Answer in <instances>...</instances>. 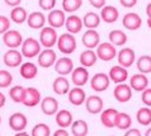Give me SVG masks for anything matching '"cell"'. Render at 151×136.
<instances>
[{
    "mask_svg": "<svg viewBox=\"0 0 151 136\" xmlns=\"http://www.w3.org/2000/svg\"><path fill=\"white\" fill-rule=\"evenodd\" d=\"M15 135L17 136H26V135H28V132L27 131H18V132H15Z\"/></svg>",
    "mask_w": 151,
    "mask_h": 136,
    "instance_id": "52",
    "label": "cell"
},
{
    "mask_svg": "<svg viewBox=\"0 0 151 136\" xmlns=\"http://www.w3.org/2000/svg\"><path fill=\"white\" fill-rule=\"evenodd\" d=\"M132 124V119H131V116L126 112H118L117 115V118H116V127L114 128H118L120 130H126L131 127Z\"/></svg>",
    "mask_w": 151,
    "mask_h": 136,
    "instance_id": "37",
    "label": "cell"
},
{
    "mask_svg": "<svg viewBox=\"0 0 151 136\" xmlns=\"http://www.w3.org/2000/svg\"><path fill=\"white\" fill-rule=\"evenodd\" d=\"M97 57L104 61H110L117 56L116 46L111 43H99L97 46Z\"/></svg>",
    "mask_w": 151,
    "mask_h": 136,
    "instance_id": "4",
    "label": "cell"
},
{
    "mask_svg": "<svg viewBox=\"0 0 151 136\" xmlns=\"http://www.w3.org/2000/svg\"><path fill=\"white\" fill-rule=\"evenodd\" d=\"M0 124H1V116H0Z\"/></svg>",
    "mask_w": 151,
    "mask_h": 136,
    "instance_id": "55",
    "label": "cell"
},
{
    "mask_svg": "<svg viewBox=\"0 0 151 136\" xmlns=\"http://www.w3.org/2000/svg\"><path fill=\"white\" fill-rule=\"evenodd\" d=\"M40 108H41V111L47 115V116H52V115H55V112L58 111V108H59V103L58 101L52 97V96H46L45 98H42L40 101Z\"/></svg>",
    "mask_w": 151,
    "mask_h": 136,
    "instance_id": "17",
    "label": "cell"
},
{
    "mask_svg": "<svg viewBox=\"0 0 151 136\" xmlns=\"http://www.w3.org/2000/svg\"><path fill=\"white\" fill-rule=\"evenodd\" d=\"M127 70L126 67L122 66V65H114L110 69L109 71V77H110V80H112L113 83L118 84V83H124L126 79H127Z\"/></svg>",
    "mask_w": 151,
    "mask_h": 136,
    "instance_id": "19",
    "label": "cell"
},
{
    "mask_svg": "<svg viewBox=\"0 0 151 136\" xmlns=\"http://www.w3.org/2000/svg\"><path fill=\"white\" fill-rule=\"evenodd\" d=\"M109 40L114 46H123L127 41V35L122 30H112L109 33Z\"/></svg>",
    "mask_w": 151,
    "mask_h": 136,
    "instance_id": "31",
    "label": "cell"
},
{
    "mask_svg": "<svg viewBox=\"0 0 151 136\" xmlns=\"http://www.w3.org/2000/svg\"><path fill=\"white\" fill-rule=\"evenodd\" d=\"M149 85V79L145 76V73H136L130 78V86L134 91H143Z\"/></svg>",
    "mask_w": 151,
    "mask_h": 136,
    "instance_id": "25",
    "label": "cell"
},
{
    "mask_svg": "<svg viewBox=\"0 0 151 136\" xmlns=\"http://www.w3.org/2000/svg\"><path fill=\"white\" fill-rule=\"evenodd\" d=\"M123 26L130 31L138 30L142 26V18L137 13H127L123 17Z\"/></svg>",
    "mask_w": 151,
    "mask_h": 136,
    "instance_id": "22",
    "label": "cell"
},
{
    "mask_svg": "<svg viewBox=\"0 0 151 136\" xmlns=\"http://www.w3.org/2000/svg\"><path fill=\"white\" fill-rule=\"evenodd\" d=\"M88 132V125L84 119H76L71 124V134L74 136H85Z\"/></svg>",
    "mask_w": 151,
    "mask_h": 136,
    "instance_id": "32",
    "label": "cell"
},
{
    "mask_svg": "<svg viewBox=\"0 0 151 136\" xmlns=\"http://www.w3.org/2000/svg\"><path fill=\"white\" fill-rule=\"evenodd\" d=\"M58 40V34H57V28L52 26L42 27L41 32L39 34V41L44 47H53L57 44Z\"/></svg>",
    "mask_w": 151,
    "mask_h": 136,
    "instance_id": "3",
    "label": "cell"
},
{
    "mask_svg": "<svg viewBox=\"0 0 151 136\" xmlns=\"http://www.w3.org/2000/svg\"><path fill=\"white\" fill-rule=\"evenodd\" d=\"M5 103H6V97L2 92H0V108H2L5 105Z\"/></svg>",
    "mask_w": 151,
    "mask_h": 136,
    "instance_id": "50",
    "label": "cell"
},
{
    "mask_svg": "<svg viewBox=\"0 0 151 136\" xmlns=\"http://www.w3.org/2000/svg\"><path fill=\"white\" fill-rule=\"evenodd\" d=\"M137 69L139 72L142 73H150L151 72V56H147V54H144V56H140L137 61Z\"/></svg>",
    "mask_w": 151,
    "mask_h": 136,
    "instance_id": "38",
    "label": "cell"
},
{
    "mask_svg": "<svg viewBox=\"0 0 151 136\" xmlns=\"http://www.w3.org/2000/svg\"><path fill=\"white\" fill-rule=\"evenodd\" d=\"M72 122H73V116L71 111L66 109H61L55 112V123L59 125V128H68L71 127Z\"/></svg>",
    "mask_w": 151,
    "mask_h": 136,
    "instance_id": "27",
    "label": "cell"
},
{
    "mask_svg": "<svg viewBox=\"0 0 151 136\" xmlns=\"http://www.w3.org/2000/svg\"><path fill=\"white\" fill-rule=\"evenodd\" d=\"M142 132L138 130V129H136V128H129V129H126V131H125V135L126 136H130V135H136V136H139Z\"/></svg>",
    "mask_w": 151,
    "mask_h": 136,
    "instance_id": "47",
    "label": "cell"
},
{
    "mask_svg": "<svg viewBox=\"0 0 151 136\" xmlns=\"http://www.w3.org/2000/svg\"><path fill=\"white\" fill-rule=\"evenodd\" d=\"M31 135L32 136H48V135H51V130H50V127L47 124L38 123L32 128Z\"/></svg>",
    "mask_w": 151,
    "mask_h": 136,
    "instance_id": "40",
    "label": "cell"
},
{
    "mask_svg": "<svg viewBox=\"0 0 151 136\" xmlns=\"http://www.w3.org/2000/svg\"><path fill=\"white\" fill-rule=\"evenodd\" d=\"M146 24H147V26L151 28V18L150 17H147V20H146Z\"/></svg>",
    "mask_w": 151,
    "mask_h": 136,
    "instance_id": "53",
    "label": "cell"
},
{
    "mask_svg": "<svg viewBox=\"0 0 151 136\" xmlns=\"http://www.w3.org/2000/svg\"><path fill=\"white\" fill-rule=\"evenodd\" d=\"M67 93H68V101H70L71 104H73L76 106H79L83 103H85L86 93L80 86H74L73 89H70Z\"/></svg>",
    "mask_w": 151,
    "mask_h": 136,
    "instance_id": "26",
    "label": "cell"
},
{
    "mask_svg": "<svg viewBox=\"0 0 151 136\" xmlns=\"http://www.w3.org/2000/svg\"><path fill=\"white\" fill-rule=\"evenodd\" d=\"M90 84H91V88L97 92L105 91L110 86V77L104 72H98L91 78Z\"/></svg>",
    "mask_w": 151,
    "mask_h": 136,
    "instance_id": "6",
    "label": "cell"
},
{
    "mask_svg": "<svg viewBox=\"0 0 151 136\" xmlns=\"http://www.w3.org/2000/svg\"><path fill=\"white\" fill-rule=\"evenodd\" d=\"M26 22L27 25L33 28V30H38V28H42L45 26V22H46V17L41 13V12H32L31 14L27 15V19H26Z\"/></svg>",
    "mask_w": 151,
    "mask_h": 136,
    "instance_id": "23",
    "label": "cell"
},
{
    "mask_svg": "<svg viewBox=\"0 0 151 136\" xmlns=\"http://www.w3.org/2000/svg\"><path fill=\"white\" fill-rule=\"evenodd\" d=\"M137 1H138V0H119L120 5H122L123 7H125V8H131V7H133V6L137 4Z\"/></svg>",
    "mask_w": 151,
    "mask_h": 136,
    "instance_id": "45",
    "label": "cell"
},
{
    "mask_svg": "<svg viewBox=\"0 0 151 136\" xmlns=\"http://www.w3.org/2000/svg\"><path fill=\"white\" fill-rule=\"evenodd\" d=\"M88 2L91 4V6H93L94 8H101L105 6L106 0H88Z\"/></svg>",
    "mask_w": 151,
    "mask_h": 136,
    "instance_id": "46",
    "label": "cell"
},
{
    "mask_svg": "<svg viewBox=\"0 0 151 136\" xmlns=\"http://www.w3.org/2000/svg\"><path fill=\"white\" fill-rule=\"evenodd\" d=\"M2 41L8 48H17L22 44V35L17 30H7L2 34Z\"/></svg>",
    "mask_w": 151,
    "mask_h": 136,
    "instance_id": "5",
    "label": "cell"
},
{
    "mask_svg": "<svg viewBox=\"0 0 151 136\" xmlns=\"http://www.w3.org/2000/svg\"><path fill=\"white\" fill-rule=\"evenodd\" d=\"M40 101H41V93L37 88H33V86L26 88V95L22 101V104L25 106H28V108L35 106L40 103Z\"/></svg>",
    "mask_w": 151,
    "mask_h": 136,
    "instance_id": "14",
    "label": "cell"
},
{
    "mask_svg": "<svg viewBox=\"0 0 151 136\" xmlns=\"http://www.w3.org/2000/svg\"><path fill=\"white\" fill-rule=\"evenodd\" d=\"M88 71L85 66H79V67H76L72 70L71 72V80L72 83L76 85V86H83L87 83L88 80Z\"/></svg>",
    "mask_w": 151,
    "mask_h": 136,
    "instance_id": "10",
    "label": "cell"
},
{
    "mask_svg": "<svg viewBox=\"0 0 151 136\" xmlns=\"http://www.w3.org/2000/svg\"><path fill=\"white\" fill-rule=\"evenodd\" d=\"M55 60H57V54L51 47H45V50L40 51V53L38 54V64L44 69L53 66Z\"/></svg>",
    "mask_w": 151,
    "mask_h": 136,
    "instance_id": "7",
    "label": "cell"
},
{
    "mask_svg": "<svg viewBox=\"0 0 151 136\" xmlns=\"http://www.w3.org/2000/svg\"><path fill=\"white\" fill-rule=\"evenodd\" d=\"M66 15L64 9H51L50 14L47 15V22L50 26L54 28H60L65 25Z\"/></svg>",
    "mask_w": 151,
    "mask_h": 136,
    "instance_id": "11",
    "label": "cell"
},
{
    "mask_svg": "<svg viewBox=\"0 0 151 136\" xmlns=\"http://www.w3.org/2000/svg\"><path fill=\"white\" fill-rule=\"evenodd\" d=\"M20 76L24 79H33L38 75V66L32 61H26L20 64Z\"/></svg>",
    "mask_w": 151,
    "mask_h": 136,
    "instance_id": "28",
    "label": "cell"
},
{
    "mask_svg": "<svg viewBox=\"0 0 151 136\" xmlns=\"http://www.w3.org/2000/svg\"><path fill=\"white\" fill-rule=\"evenodd\" d=\"M27 123H28L27 117H26L24 114H21V112H14V114H12V115L9 116V118H8L9 128H11L12 130H14L15 132L26 129Z\"/></svg>",
    "mask_w": 151,
    "mask_h": 136,
    "instance_id": "9",
    "label": "cell"
},
{
    "mask_svg": "<svg viewBox=\"0 0 151 136\" xmlns=\"http://www.w3.org/2000/svg\"><path fill=\"white\" fill-rule=\"evenodd\" d=\"M146 15L151 18V2L146 5Z\"/></svg>",
    "mask_w": 151,
    "mask_h": 136,
    "instance_id": "51",
    "label": "cell"
},
{
    "mask_svg": "<svg viewBox=\"0 0 151 136\" xmlns=\"http://www.w3.org/2000/svg\"><path fill=\"white\" fill-rule=\"evenodd\" d=\"M113 96L120 103L129 102L131 99V97H132V89H131L130 84L118 83L116 85L114 90H113Z\"/></svg>",
    "mask_w": 151,
    "mask_h": 136,
    "instance_id": "8",
    "label": "cell"
},
{
    "mask_svg": "<svg viewBox=\"0 0 151 136\" xmlns=\"http://www.w3.org/2000/svg\"><path fill=\"white\" fill-rule=\"evenodd\" d=\"M4 63L8 67H17L22 63V53L17 48H9L4 54Z\"/></svg>",
    "mask_w": 151,
    "mask_h": 136,
    "instance_id": "13",
    "label": "cell"
},
{
    "mask_svg": "<svg viewBox=\"0 0 151 136\" xmlns=\"http://www.w3.org/2000/svg\"><path fill=\"white\" fill-rule=\"evenodd\" d=\"M9 97L13 102L15 103H22L25 95H26V88L21 86V85H14L9 89Z\"/></svg>",
    "mask_w": 151,
    "mask_h": 136,
    "instance_id": "36",
    "label": "cell"
},
{
    "mask_svg": "<svg viewBox=\"0 0 151 136\" xmlns=\"http://www.w3.org/2000/svg\"><path fill=\"white\" fill-rule=\"evenodd\" d=\"M136 118L140 125L146 127V125L151 124V109H150V106H144V108L138 109V111L136 114Z\"/></svg>",
    "mask_w": 151,
    "mask_h": 136,
    "instance_id": "34",
    "label": "cell"
},
{
    "mask_svg": "<svg viewBox=\"0 0 151 136\" xmlns=\"http://www.w3.org/2000/svg\"><path fill=\"white\" fill-rule=\"evenodd\" d=\"M81 43L86 48H94L100 43V35L94 28H88L81 37Z\"/></svg>",
    "mask_w": 151,
    "mask_h": 136,
    "instance_id": "12",
    "label": "cell"
},
{
    "mask_svg": "<svg viewBox=\"0 0 151 136\" xmlns=\"http://www.w3.org/2000/svg\"><path fill=\"white\" fill-rule=\"evenodd\" d=\"M57 0H39V6L44 11H51L54 8Z\"/></svg>",
    "mask_w": 151,
    "mask_h": 136,
    "instance_id": "43",
    "label": "cell"
},
{
    "mask_svg": "<svg viewBox=\"0 0 151 136\" xmlns=\"http://www.w3.org/2000/svg\"><path fill=\"white\" fill-rule=\"evenodd\" d=\"M52 89L57 95H66L70 90V82L65 76L57 77L52 83Z\"/></svg>",
    "mask_w": 151,
    "mask_h": 136,
    "instance_id": "29",
    "label": "cell"
},
{
    "mask_svg": "<svg viewBox=\"0 0 151 136\" xmlns=\"http://www.w3.org/2000/svg\"><path fill=\"white\" fill-rule=\"evenodd\" d=\"M73 69H74L73 67V61L68 57H61V58L57 59L55 63H54V70L60 76H67L68 73L72 72Z\"/></svg>",
    "mask_w": 151,
    "mask_h": 136,
    "instance_id": "16",
    "label": "cell"
},
{
    "mask_svg": "<svg viewBox=\"0 0 151 136\" xmlns=\"http://www.w3.org/2000/svg\"><path fill=\"white\" fill-rule=\"evenodd\" d=\"M40 41H38L35 38H26L25 40H22L21 44V53L22 57L26 58H34L40 53Z\"/></svg>",
    "mask_w": 151,
    "mask_h": 136,
    "instance_id": "2",
    "label": "cell"
},
{
    "mask_svg": "<svg viewBox=\"0 0 151 136\" xmlns=\"http://www.w3.org/2000/svg\"><path fill=\"white\" fill-rule=\"evenodd\" d=\"M118 115V110L113 108H109L101 110L100 112V122L105 128H114L116 127V118Z\"/></svg>",
    "mask_w": 151,
    "mask_h": 136,
    "instance_id": "21",
    "label": "cell"
},
{
    "mask_svg": "<svg viewBox=\"0 0 151 136\" xmlns=\"http://www.w3.org/2000/svg\"><path fill=\"white\" fill-rule=\"evenodd\" d=\"M13 82V77L9 71L6 70H0V88L5 89L8 88Z\"/></svg>",
    "mask_w": 151,
    "mask_h": 136,
    "instance_id": "41",
    "label": "cell"
},
{
    "mask_svg": "<svg viewBox=\"0 0 151 136\" xmlns=\"http://www.w3.org/2000/svg\"><path fill=\"white\" fill-rule=\"evenodd\" d=\"M9 26H11L9 18L5 15H0V34H4L7 30H9Z\"/></svg>",
    "mask_w": 151,
    "mask_h": 136,
    "instance_id": "42",
    "label": "cell"
},
{
    "mask_svg": "<svg viewBox=\"0 0 151 136\" xmlns=\"http://www.w3.org/2000/svg\"><path fill=\"white\" fill-rule=\"evenodd\" d=\"M142 102L146 106H151V88H146L142 91Z\"/></svg>",
    "mask_w": 151,
    "mask_h": 136,
    "instance_id": "44",
    "label": "cell"
},
{
    "mask_svg": "<svg viewBox=\"0 0 151 136\" xmlns=\"http://www.w3.org/2000/svg\"><path fill=\"white\" fill-rule=\"evenodd\" d=\"M65 26H66V30L67 32L74 34V33H79L83 28V19L76 14H71L66 18L65 20Z\"/></svg>",
    "mask_w": 151,
    "mask_h": 136,
    "instance_id": "24",
    "label": "cell"
},
{
    "mask_svg": "<svg viewBox=\"0 0 151 136\" xmlns=\"http://www.w3.org/2000/svg\"><path fill=\"white\" fill-rule=\"evenodd\" d=\"M4 1H5L6 5H8V6H11V7L19 6L20 2H21V0H4Z\"/></svg>",
    "mask_w": 151,
    "mask_h": 136,
    "instance_id": "49",
    "label": "cell"
},
{
    "mask_svg": "<svg viewBox=\"0 0 151 136\" xmlns=\"http://www.w3.org/2000/svg\"><path fill=\"white\" fill-rule=\"evenodd\" d=\"M54 136H67L68 135V131L66 130V128H60V129H57L54 132H53Z\"/></svg>",
    "mask_w": 151,
    "mask_h": 136,
    "instance_id": "48",
    "label": "cell"
},
{
    "mask_svg": "<svg viewBox=\"0 0 151 136\" xmlns=\"http://www.w3.org/2000/svg\"><path fill=\"white\" fill-rule=\"evenodd\" d=\"M117 57H118V63H119V65H122V66H124V67H126V69L130 67V66L136 61L134 51H133L132 48H130V47H124V48H122V50L118 52Z\"/></svg>",
    "mask_w": 151,
    "mask_h": 136,
    "instance_id": "15",
    "label": "cell"
},
{
    "mask_svg": "<svg viewBox=\"0 0 151 136\" xmlns=\"http://www.w3.org/2000/svg\"><path fill=\"white\" fill-rule=\"evenodd\" d=\"M85 106H86V110L90 114L96 115V114L101 112V110L104 108V102H103L101 97L92 95V96H90L85 99Z\"/></svg>",
    "mask_w": 151,
    "mask_h": 136,
    "instance_id": "18",
    "label": "cell"
},
{
    "mask_svg": "<svg viewBox=\"0 0 151 136\" xmlns=\"http://www.w3.org/2000/svg\"><path fill=\"white\" fill-rule=\"evenodd\" d=\"M27 15L28 14H27L26 9L24 7H21V6L13 7V9L11 11V14H9L11 20L13 22H15V24H22V22H25L26 19H27Z\"/></svg>",
    "mask_w": 151,
    "mask_h": 136,
    "instance_id": "33",
    "label": "cell"
},
{
    "mask_svg": "<svg viewBox=\"0 0 151 136\" xmlns=\"http://www.w3.org/2000/svg\"><path fill=\"white\" fill-rule=\"evenodd\" d=\"M100 15L94 12H87L83 18V25L87 28H96L100 24Z\"/></svg>",
    "mask_w": 151,
    "mask_h": 136,
    "instance_id": "35",
    "label": "cell"
},
{
    "mask_svg": "<svg viewBox=\"0 0 151 136\" xmlns=\"http://www.w3.org/2000/svg\"><path fill=\"white\" fill-rule=\"evenodd\" d=\"M58 50L64 54H71L77 48V40L72 33H63L57 40Z\"/></svg>",
    "mask_w": 151,
    "mask_h": 136,
    "instance_id": "1",
    "label": "cell"
},
{
    "mask_svg": "<svg viewBox=\"0 0 151 136\" xmlns=\"http://www.w3.org/2000/svg\"><path fill=\"white\" fill-rule=\"evenodd\" d=\"M145 135H147V136H151V128H149V129L145 131Z\"/></svg>",
    "mask_w": 151,
    "mask_h": 136,
    "instance_id": "54",
    "label": "cell"
},
{
    "mask_svg": "<svg viewBox=\"0 0 151 136\" xmlns=\"http://www.w3.org/2000/svg\"><path fill=\"white\" fill-rule=\"evenodd\" d=\"M83 5V0H63L61 6L64 12L66 13H73L78 11Z\"/></svg>",
    "mask_w": 151,
    "mask_h": 136,
    "instance_id": "39",
    "label": "cell"
},
{
    "mask_svg": "<svg viewBox=\"0 0 151 136\" xmlns=\"http://www.w3.org/2000/svg\"><path fill=\"white\" fill-rule=\"evenodd\" d=\"M100 19L106 22V24H113L118 20L119 12L114 6L111 5H105L104 7L100 8Z\"/></svg>",
    "mask_w": 151,
    "mask_h": 136,
    "instance_id": "20",
    "label": "cell"
},
{
    "mask_svg": "<svg viewBox=\"0 0 151 136\" xmlns=\"http://www.w3.org/2000/svg\"><path fill=\"white\" fill-rule=\"evenodd\" d=\"M97 53L92 50V48H87L84 52H81V54L79 56V61L83 66L85 67H91L97 63Z\"/></svg>",
    "mask_w": 151,
    "mask_h": 136,
    "instance_id": "30",
    "label": "cell"
}]
</instances>
